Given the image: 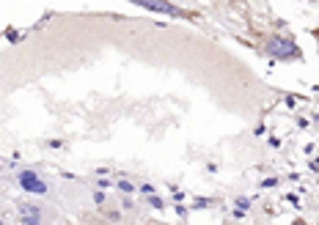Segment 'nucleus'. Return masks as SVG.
Returning <instances> with one entry per match:
<instances>
[{
  "instance_id": "nucleus-1",
  "label": "nucleus",
  "mask_w": 319,
  "mask_h": 225,
  "mask_svg": "<svg viewBox=\"0 0 319 225\" xmlns=\"http://www.w3.org/2000/svg\"><path fill=\"white\" fill-rule=\"evenodd\" d=\"M267 52L272 58H281V61H289V58H300V49L297 44L286 39V36H272L270 42H267Z\"/></svg>"
},
{
  "instance_id": "nucleus-2",
  "label": "nucleus",
  "mask_w": 319,
  "mask_h": 225,
  "mask_svg": "<svg viewBox=\"0 0 319 225\" xmlns=\"http://www.w3.org/2000/svg\"><path fill=\"white\" fill-rule=\"evenodd\" d=\"M132 3H138L143 8H152V11H160V14H168V17H182L185 11L176 8L174 3H168V0H132Z\"/></svg>"
},
{
  "instance_id": "nucleus-3",
  "label": "nucleus",
  "mask_w": 319,
  "mask_h": 225,
  "mask_svg": "<svg viewBox=\"0 0 319 225\" xmlns=\"http://www.w3.org/2000/svg\"><path fill=\"white\" fill-rule=\"evenodd\" d=\"M20 184H22V190L33 192V195H44V192H47V184L36 176L33 170H22V173H20Z\"/></svg>"
},
{
  "instance_id": "nucleus-4",
  "label": "nucleus",
  "mask_w": 319,
  "mask_h": 225,
  "mask_svg": "<svg viewBox=\"0 0 319 225\" xmlns=\"http://www.w3.org/2000/svg\"><path fill=\"white\" fill-rule=\"evenodd\" d=\"M20 223L22 225H44L42 220V209L39 206H20Z\"/></svg>"
},
{
  "instance_id": "nucleus-5",
  "label": "nucleus",
  "mask_w": 319,
  "mask_h": 225,
  "mask_svg": "<svg viewBox=\"0 0 319 225\" xmlns=\"http://www.w3.org/2000/svg\"><path fill=\"white\" fill-rule=\"evenodd\" d=\"M116 190L124 192V195H132V192H138V187H135L132 181H127V179H118V181H116Z\"/></svg>"
},
{
  "instance_id": "nucleus-6",
  "label": "nucleus",
  "mask_w": 319,
  "mask_h": 225,
  "mask_svg": "<svg viewBox=\"0 0 319 225\" xmlns=\"http://www.w3.org/2000/svg\"><path fill=\"white\" fill-rule=\"evenodd\" d=\"M138 192H140V195H146V198H149V195H154L157 190H154L152 184H140V187H138Z\"/></svg>"
},
{
  "instance_id": "nucleus-7",
  "label": "nucleus",
  "mask_w": 319,
  "mask_h": 225,
  "mask_svg": "<svg viewBox=\"0 0 319 225\" xmlns=\"http://www.w3.org/2000/svg\"><path fill=\"white\" fill-rule=\"evenodd\" d=\"M149 203H152L154 209H160V211H162V206H165L162 203V198H157V195H149Z\"/></svg>"
},
{
  "instance_id": "nucleus-8",
  "label": "nucleus",
  "mask_w": 319,
  "mask_h": 225,
  "mask_svg": "<svg viewBox=\"0 0 319 225\" xmlns=\"http://www.w3.org/2000/svg\"><path fill=\"white\" fill-rule=\"evenodd\" d=\"M105 217L113 220V223H121V211H105Z\"/></svg>"
},
{
  "instance_id": "nucleus-9",
  "label": "nucleus",
  "mask_w": 319,
  "mask_h": 225,
  "mask_svg": "<svg viewBox=\"0 0 319 225\" xmlns=\"http://www.w3.org/2000/svg\"><path fill=\"white\" fill-rule=\"evenodd\" d=\"M94 201H97V203L102 206V203H105V192H94Z\"/></svg>"
},
{
  "instance_id": "nucleus-10",
  "label": "nucleus",
  "mask_w": 319,
  "mask_h": 225,
  "mask_svg": "<svg viewBox=\"0 0 319 225\" xmlns=\"http://www.w3.org/2000/svg\"><path fill=\"white\" fill-rule=\"evenodd\" d=\"M121 206H124L127 211H132V201H130V198H124V201H121Z\"/></svg>"
},
{
  "instance_id": "nucleus-11",
  "label": "nucleus",
  "mask_w": 319,
  "mask_h": 225,
  "mask_svg": "<svg viewBox=\"0 0 319 225\" xmlns=\"http://www.w3.org/2000/svg\"><path fill=\"white\" fill-rule=\"evenodd\" d=\"M292 225H308V223H305V220H294Z\"/></svg>"
}]
</instances>
